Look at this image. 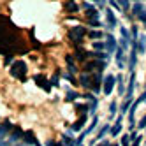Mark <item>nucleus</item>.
I'll use <instances>...</instances> for the list:
<instances>
[{"label": "nucleus", "instance_id": "1", "mask_svg": "<svg viewBox=\"0 0 146 146\" xmlns=\"http://www.w3.org/2000/svg\"><path fill=\"white\" fill-rule=\"evenodd\" d=\"M134 12H136V16L141 19V21H146V11L143 9L141 4H136V5H134Z\"/></svg>", "mask_w": 146, "mask_h": 146}, {"label": "nucleus", "instance_id": "2", "mask_svg": "<svg viewBox=\"0 0 146 146\" xmlns=\"http://www.w3.org/2000/svg\"><path fill=\"white\" fill-rule=\"evenodd\" d=\"M113 85H114V79L109 76V77L106 79V85H104V92H106V93H111V90H113Z\"/></svg>", "mask_w": 146, "mask_h": 146}, {"label": "nucleus", "instance_id": "3", "mask_svg": "<svg viewBox=\"0 0 146 146\" xmlns=\"http://www.w3.org/2000/svg\"><path fill=\"white\" fill-rule=\"evenodd\" d=\"M108 49H109V51L114 49V39H113L111 35H109V40H108Z\"/></svg>", "mask_w": 146, "mask_h": 146}, {"label": "nucleus", "instance_id": "4", "mask_svg": "<svg viewBox=\"0 0 146 146\" xmlns=\"http://www.w3.org/2000/svg\"><path fill=\"white\" fill-rule=\"evenodd\" d=\"M139 127H141V129H143V127H146V116H144V118H143V121L139 123Z\"/></svg>", "mask_w": 146, "mask_h": 146}]
</instances>
